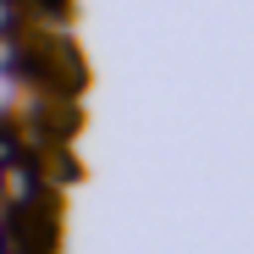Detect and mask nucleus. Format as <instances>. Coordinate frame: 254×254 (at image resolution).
Segmentation results:
<instances>
[{
    "instance_id": "obj_1",
    "label": "nucleus",
    "mask_w": 254,
    "mask_h": 254,
    "mask_svg": "<svg viewBox=\"0 0 254 254\" xmlns=\"http://www.w3.org/2000/svg\"><path fill=\"white\" fill-rule=\"evenodd\" d=\"M39 193H45V183H39V172H33L28 155H17V160L0 166V210H22V204H33Z\"/></svg>"
},
{
    "instance_id": "obj_2",
    "label": "nucleus",
    "mask_w": 254,
    "mask_h": 254,
    "mask_svg": "<svg viewBox=\"0 0 254 254\" xmlns=\"http://www.w3.org/2000/svg\"><path fill=\"white\" fill-rule=\"evenodd\" d=\"M22 149H17V133H11V116H0V166L6 160H17Z\"/></svg>"
},
{
    "instance_id": "obj_3",
    "label": "nucleus",
    "mask_w": 254,
    "mask_h": 254,
    "mask_svg": "<svg viewBox=\"0 0 254 254\" xmlns=\"http://www.w3.org/2000/svg\"><path fill=\"white\" fill-rule=\"evenodd\" d=\"M11 22H17V11H11V0H0V33H6Z\"/></svg>"
}]
</instances>
